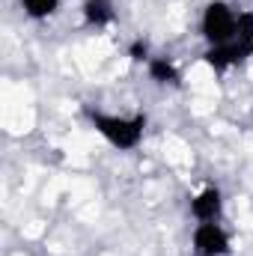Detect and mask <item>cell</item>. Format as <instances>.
<instances>
[{
  "instance_id": "obj_1",
  "label": "cell",
  "mask_w": 253,
  "mask_h": 256,
  "mask_svg": "<svg viewBox=\"0 0 253 256\" xmlns=\"http://www.w3.org/2000/svg\"><path fill=\"white\" fill-rule=\"evenodd\" d=\"M92 128L116 149H137L140 140H143V131H146V116L137 114V116H114V114H98V110H90L86 114Z\"/></svg>"
},
{
  "instance_id": "obj_2",
  "label": "cell",
  "mask_w": 253,
  "mask_h": 256,
  "mask_svg": "<svg viewBox=\"0 0 253 256\" xmlns=\"http://www.w3.org/2000/svg\"><path fill=\"white\" fill-rule=\"evenodd\" d=\"M200 30H202V36H206L208 45H226V42H232L236 33H238V15H236L224 0H212V3L202 9Z\"/></svg>"
},
{
  "instance_id": "obj_3",
  "label": "cell",
  "mask_w": 253,
  "mask_h": 256,
  "mask_svg": "<svg viewBox=\"0 0 253 256\" xmlns=\"http://www.w3.org/2000/svg\"><path fill=\"white\" fill-rule=\"evenodd\" d=\"M190 248H194V256H226L232 250L230 232H226L218 220L196 224V230H194V236H190Z\"/></svg>"
},
{
  "instance_id": "obj_4",
  "label": "cell",
  "mask_w": 253,
  "mask_h": 256,
  "mask_svg": "<svg viewBox=\"0 0 253 256\" xmlns=\"http://www.w3.org/2000/svg\"><path fill=\"white\" fill-rule=\"evenodd\" d=\"M244 57H250V51L242 45V42H226V45H208V51L202 54V60L208 68H214V72H226L230 66L242 63Z\"/></svg>"
},
{
  "instance_id": "obj_5",
  "label": "cell",
  "mask_w": 253,
  "mask_h": 256,
  "mask_svg": "<svg viewBox=\"0 0 253 256\" xmlns=\"http://www.w3.org/2000/svg\"><path fill=\"white\" fill-rule=\"evenodd\" d=\"M190 214H194L200 224H208V220H220V214H224V194L218 191L214 185L202 188V191H200L196 196H194V200H190Z\"/></svg>"
},
{
  "instance_id": "obj_6",
  "label": "cell",
  "mask_w": 253,
  "mask_h": 256,
  "mask_svg": "<svg viewBox=\"0 0 253 256\" xmlns=\"http://www.w3.org/2000/svg\"><path fill=\"white\" fill-rule=\"evenodd\" d=\"M80 12H84V21L92 24V27H104V24H110L114 15H116V12H114V0H84Z\"/></svg>"
},
{
  "instance_id": "obj_7",
  "label": "cell",
  "mask_w": 253,
  "mask_h": 256,
  "mask_svg": "<svg viewBox=\"0 0 253 256\" xmlns=\"http://www.w3.org/2000/svg\"><path fill=\"white\" fill-rule=\"evenodd\" d=\"M149 78L155 80V84H179V68L170 63L167 57H152L149 60Z\"/></svg>"
},
{
  "instance_id": "obj_8",
  "label": "cell",
  "mask_w": 253,
  "mask_h": 256,
  "mask_svg": "<svg viewBox=\"0 0 253 256\" xmlns=\"http://www.w3.org/2000/svg\"><path fill=\"white\" fill-rule=\"evenodd\" d=\"M21 9L33 21H45L60 9V0H21Z\"/></svg>"
},
{
  "instance_id": "obj_9",
  "label": "cell",
  "mask_w": 253,
  "mask_h": 256,
  "mask_svg": "<svg viewBox=\"0 0 253 256\" xmlns=\"http://www.w3.org/2000/svg\"><path fill=\"white\" fill-rule=\"evenodd\" d=\"M131 60H146V63H149V60H152V57H149V45H146V42H134V45H131Z\"/></svg>"
}]
</instances>
